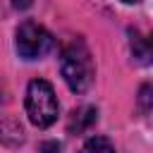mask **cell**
<instances>
[{
  "label": "cell",
  "instance_id": "277c9868",
  "mask_svg": "<svg viewBox=\"0 0 153 153\" xmlns=\"http://www.w3.org/2000/svg\"><path fill=\"white\" fill-rule=\"evenodd\" d=\"M5 96L7 93H5V88L0 84V141H5V143H22V139H24L22 127L7 112V98Z\"/></svg>",
  "mask_w": 153,
  "mask_h": 153
},
{
  "label": "cell",
  "instance_id": "8992f818",
  "mask_svg": "<svg viewBox=\"0 0 153 153\" xmlns=\"http://www.w3.org/2000/svg\"><path fill=\"white\" fill-rule=\"evenodd\" d=\"M122 2H127V5H131V2H139V0H122Z\"/></svg>",
  "mask_w": 153,
  "mask_h": 153
},
{
  "label": "cell",
  "instance_id": "7a4b0ae2",
  "mask_svg": "<svg viewBox=\"0 0 153 153\" xmlns=\"http://www.w3.org/2000/svg\"><path fill=\"white\" fill-rule=\"evenodd\" d=\"M24 108H26L29 122H31L33 127H38V129L50 127V124L57 120V112H60L57 96H55L53 86H50L45 79H33V81H29V86H26V98H24Z\"/></svg>",
  "mask_w": 153,
  "mask_h": 153
},
{
  "label": "cell",
  "instance_id": "5b68a950",
  "mask_svg": "<svg viewBox=\"0 0 153 153\" xmlns=\"http://www.w3.org/2000/svg\"><path fill=\"white\" fill-rule=\"evenodd\" d=\"M79 153H115V146L110 143V139L105 136H91Z\"/></svg>",
  "mask_w": 153,
  "mask_h": 153
},
{
  "label": "cell",
  "instance_id": "3957f363",
  "mask_svg": "<svg viewBox=\"0 0 153 153\" xmlns=\"http://www.w3.org/2000/svg\"><path fill=\"white\" fill-rule=\"evenodd\" d=\"M53 45V36L36 22L26 19L17 26L14 31V48L24 60H36L41 55H45Z\"/></svg>",
  "mask_w": 153,
  "mask_h": 153
},
{
  "label": "cell",
  "instance_id": "6da1fadb",
  "mask_svg": "<svg viewBox=\"0 0 153 153\" xmlns=\"http://www.w3.org/2000/svg\"><path fill=\"white\" fill-rule=\"evenodd\" d=\"M60 72L65 84L69 86V91L74 93H84L91 81H93V60H91V50L86 48V43L81 38H72L60 55Z\"/></svg>",
  "mask_w": 153,
  "mask_h": 153
}]
</instances>
